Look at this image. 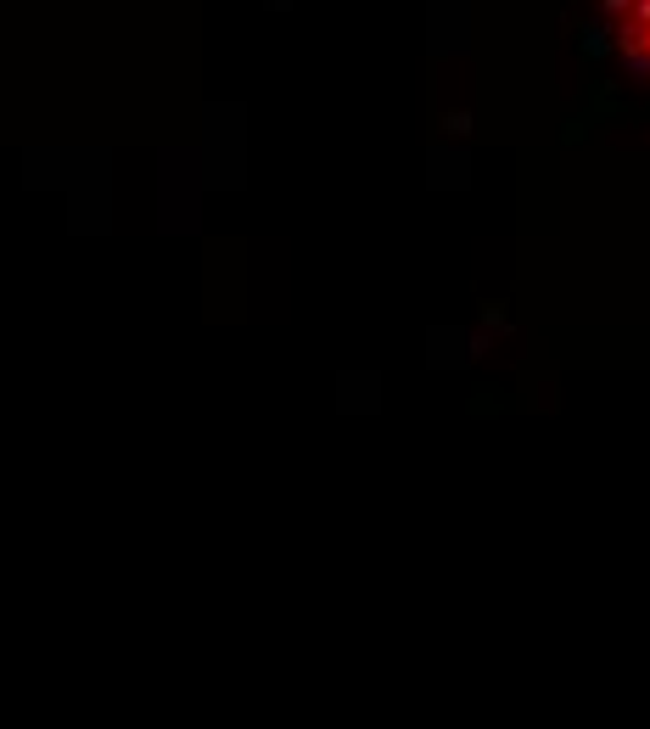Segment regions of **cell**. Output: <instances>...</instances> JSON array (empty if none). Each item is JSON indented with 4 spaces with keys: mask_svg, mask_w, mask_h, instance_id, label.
I'll list each match as a JSON object with an SVG mask.
<instances>
[{
    "mask_svg": "<svg viewBox=\"0 0 650 729\" xmlns=\"http://www.w3.org/2000/svg\"><path fill=\"white\" fill-rule=\"evenodd\" d=\"M639 17H645V23H650V0H639Z\"/></svg>",
    "mask_w": 650,
    "mask_h": 729,
    "instance_id": "6da1fadb",
    "label": "cell"
},
{
    "mask_svg": "<svg viewBox=\"0 0 650 729\" xmlns=\"http://www.w3.org/2000/svg\"><path fill=\"white\" fill-rule=\"evenodd\" d=\"M645 40H650V34H645Z\"/></svg>",
    "mask_w": 650,
    "mask_h": 729,
    "instance_id": "7a4b0ae2",
    "label": "cell"
}]
</instances>
